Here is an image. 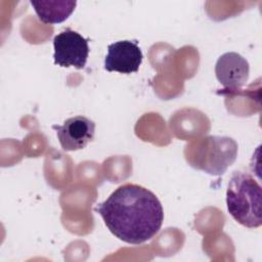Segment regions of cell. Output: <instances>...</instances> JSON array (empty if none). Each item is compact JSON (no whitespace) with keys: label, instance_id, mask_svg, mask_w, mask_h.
I'll use <instances>...</instances> for the list:
<instances>
[{"label":"cell","instance_id":"1","mask_svg":"<svg viewBox=\"0 0 262 262\" xmlns=\"http://www.w3.org/2000/svg\"><path fill=\"white\" fill-rule=\"evenodd\" d=\"M108 230L119 239L140 245L161 229L164 211L156 194L147 188L126 183L96 207Z\"/></svg>","mask_w":262,"mask_h":262},{"label":"cell","instance_id":"2","mask_svg":"<svg viewBox=\"0 0 262 262\" xmlns=\"http://www.w3.org/2000/svg\"><path fill=\"white\" fill-rule=\"evenodd\" d=\"M226 206L239 224L248 228H257L262 224V189L249 173H232L226 190Z\"/></svg>","mask_w":262,"mask_h":262},{"label":"cell","instance_id":"3","mask_svg":"<svg viewBox=\"0 0 262 262\" xmlns=\"http://www.w3.org/2000/svg\"><path fill=\"white\" fill-rule=\"evenodd\" d=\"M185 159L194 169L222 175L237 156V143L228 136L209 135L186 145Z\"/></svg>","mask_w":262,"mask_h":262},{"label":"cell","instance_id":"4","mask_svg":"<svg viewBox=\"0 0 262 262\" xmlns=\"http://www.w3.org/2000/svg\"><path fill=\"white\" fill-rule=\"evenodd\" d=\"M54 63L61 68L74 67L78 70L86 64L89 46L88 39L78 32L67 28L53 39Z\"/></svg>","mask_w":262,"mask_h":262},{"label":"cell","instance_id":"5","mask_svg":"<svg viewBox=\"0 0 262 262\" xmlns=\"http://www.w3.org/2000/svg\"><path fill=\"white\" fill-rule=\"evenodd\" d=\"M60 146L66 151L84 148L94 137L95 123L84 117L75 116L67 119L62 125H52Z\"/></svg>","mask_w":262,"mask_h":262},{"label":"cell","instance_id":"6","mask_svg":"<svg viewBox=\"0 0 262 262\" xmlns=\"http://www.w3.org/2000/svg\"><path fill=\"white\" fill-rule=\"evenodd\" d=\"M142 52L136 40H122L107 46L104 58V70L121 74H132L139 70Z\"/></svg>","mask_w":262,"mask_h":262},{"label":"cell","instance_id":"7","mask_svg":"<svg viewBox=\"0 0 262 262\" xmlns=\"http://www.w3.org/2000/svg\"><path fill=\"white\" fill-rule=\"evenodd\" d=\"M250 67L248 60L236 52L223 53L216 62L215 74L224 90H239L248 81Z\"/></svg>","mask_w":262,"mask_h":262},{"label":"cell","instance_id":"8","mask_svg":"<svg viewBox=\"0 0 262 262\" xmlns=\"http://www.w3.org/2000/svg\"><path fill=\"white\" fill-rule=\"evenodd\" d=\"M39 19L44 24H59L68 19L77 5L73 0L30 1Z\"/></svg>","mask_w":262,"mask_h":262}]
</instances>
